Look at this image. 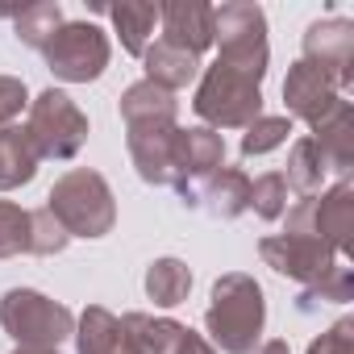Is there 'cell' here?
I'll return each mask as SVG.
<instances>
[{
  "mask_svg": "<svg viewBox=\"0 0 354 354\" xmlns=\"http://www.w3.org/2000/svg\"><path fill=\"white\" fill-rule=\"evenodd\" d=\"M267 325V300L254 275L230 271L213 283L209 308H205V329L209 346L221 354H250L259 346V333Z\"/></svg>",
  "mask_w": 354,
  "mask_h": 354,
  "instance_id": "cell-1",
  "label": "cell"
},
{
  "mask_svg": "<svg viewBox=\"0 0 354 354\" xmlns=\"http://www.w3.org/2000/svg\"><path fill=\"white\" fill-rule=\"evenodd\" d=\"M46 209L67 230V238H104L117 225L113 188L100 171H88V167H75L63 180H55Z\"/></svg>",
  "mask_w": 354,
  "mask_h": 354,
  "instance_id": "cell-2",
  "label": "cell"
},
{
  "mask_svg": "<svg viewBox=\"0 0 354 354\" xmlns=\"http://www.w3.org/2000/svg\"><path fill=\"white\" fill-rule=\"evenodd\" d=\"M192 109L205 129H246L263 117V84L225 63H213L196 84Z\"/></svg>",
  "mask_w": 354,
  "mask_h": 354,
  "instance_id": "cell-3",
  "label": "cell"
},
{
  "mask_svg": "<svg viewBox=\"0 0 354 354\" xmlns=\"http://www.w3.org/2000/svg\"><path fill=\"white\" fill-rule=\"evenodd\" d=\"M213 42H217V63L250 75L263 84L267 75V13L250 0H230L213 9Z\"/></svg>",
  "mask_w": 354,
  "mask_h": 354,
  "instance_id": "cell-4",
  "label": "cell"
},
{
  "mask_svg": "<svg viewBox=\"0 0 354 354\" xmlns=\"http://www.w3.org/2000/svg\"><path fill=\"white\" fill-rule=\"evenodd\" d=\"M26 138L42 158L50 162H71L84 142H88V117L80 113V104L59 92V88H46L38 100H30V117H26Z\"/></svg>",
  "mask_w": 354,
  "mask_h": 354,
  "instance_id": "cell-5",
  "label": "cell"
},
{
  "mask_svg": "<svg viewBox=\"0 0 354 354\" xmlns=\"http://www.w3.org/2000/svg\"><path fill=\"white\" fill-rule=\"evenodd\" d=\"M0 329L17 346H55L75 333V313L34 288H13L0 300Z\"/></svg>",
  "mask_w": 354,
  "mask_h": 354,
  "instance_id": "cell-6",
  "label": "cell"
},
{
  "mask_svg": "<svg viewBox=\"0 0 354 354\" xmlns=\"http://www.w3.org/2000/svg\"><path fill=\"white\" fill-rule=\"evenodd\" d=\"M283 234H313L325 246L342 254H350V238H354V184L337 180L325 196H300L288 213H283Z\"/></svg>",
  "mask_w": 354,
  "mask_h": 354,
  "instance_id": "cell-7",
  "label": "cell"
},
{
  "mask_svg": "<svg viewBox=\"0 0 354 354\" xmlns=\"http://www.w3.org/2000/svg\"><path fill=\"white\" fill-rule=\"evenodd\" d=\"M42 55H46V67H50L55 80H63V84H92V80L104 75L113 46H109V34L100 26H92V21H63Z\"/></svg>",
  "mask_w": 354,
  "mask_h": 354,
  "instance_id": "cell-8",
  "label": "cell"
},
{
  "mask_svg": "<svg viewBox=\"0 0 354 354\" xmlns=\"http://www.w3.org/2000/svg\"><path fill=\"white\" fill-rule=\"evenodd\" d=\"M225 162V142L217 129H175V142H171V188L180 192V201L188 209H196V196H201V184Z\"/></svg>",
  "mask_w": 354,
  "mask_h": 354,
  "instance_id": "cell-9",
  "label": "cell"
},
{
  "mask_svg": "<svg viewBox=\"0 0 354 354\" xmlns=\"http://www.w3.org/2000/svg\"><path fill=\"white\" fill-rule=\"evenodd\" d=\"M259 259L271 267V271H279V275H288V279H296V283H317L321 275H329L342 259H337V250L333 246H325L321 238H313V234H271V238H263L259 242Z\"/></svg>",
  "mask_w": 354,
  "mask_h": 354,
  "instance_id": "cell-10",
  "label": "cell"
},
{
  "mask_svg": "<svg viewBox=\"0 0 354 354\" xmlns=\"http://www.w3.org/2000/svg\"><path fill=\"white\" fill-rule=\"evenodd\" d=\"M304 63L325 71L337 92L354 84V21L346 17H325L304 30Z\"/></svg>",
  "mask_w": 354,
  "mask_h": 354,
  "instance_id": "cell-11",
  "label": "cell"
},
{
  "mask_svg": "<svg viewBox=\"0 0 354 354\" xmlns=\"http://www.w3.org/2000/svg\"><path fill=\"white\" fill-rule=\"evenodd\" d=\"M175 117H129L125 121V146L146 184L162 188L171 184V142H175Z\"/></svg>",
  "mask_w": 354,
  "mask_h": 354,
  "instance_id": "cell-12",
  "label": "cell"
},
{
  "mask_svg": "<svg viewBox=\"0 0 354 354\" xmlns=\"http://www.w3.org/2000/svg\"><path fill=\"white\" fill-rule=\"evenodd\" d=\"M283 104H288V113L292 117H300V121H308L313 129L317 125H325L333 113H342L350 100H342V92L333 88V80L325 75V71H317L313 63H292L288 67V80H283Z\"/></svg>",
  "mask_w": 354,
  "mask_h": 354,
  "instance_id": "cell-13",
  "label": "cell"
},
{
  "mask_svg": "<svg viewBox=\"0 0 354 354\" xmlns=\"http://www.w3.org/2000/svg\"><path fill=\"white\" fill-rule=\"evenodd\" d=\"M158 26L162 42L196 59L213 46V5H205V0H167V5H158Z\"/></svg>",
  "mask_w": 354,
  "mask_h": 354,
  "instance_id": "cell-14",
  "label": "cell"
},
{
  "mask_svg": "<svg viewBox=\"0 0 354 354\" xmlns=\"http://www.w3.org/2000/svg\"><path fill=\"white\" fill-rule=\"evenodd\" d=\"M184 333L188 329L171 317H146V313L121 317V350L125 354H180Z\"/></svg>",
  "mask_w": 354,
  "mask_h": 354,
  "instance_id": "cell-15",
  "label": "cell"
},
{
  "mask_svg": "<svg viewBox=\"0 0 354 354\" xmlns=\"http://www.w3.org/2000/svg\"><path fill=\"white\" fill-rule=\"evenodd\" d=\"M196 205L209 209V217L217 221H234L250 209V175L238 171V167H217L209 180L201 184V196Z\"/></svg>",
  "mask_w": 354,
  "mask_h": 354,
  "instance_id": "cell-16",
  "label": "cell"
},
{
  "mask_svg": "<svg viewBox=\"0 0 354 354\" xmlns=\"http://www.w3.org/2000/svg\"><path fill=\"white\" fill-rule=\"evenodd\" d=\"M142 71H146V84L162 88V92H180V88H188V84L196 80L201 59L158 38V42L146 46V55H142Z\"/></svg>",
  "mask_w": 354,
  "mask_h": 354,
  "instance_id": "cell-17",
  "label": "cell"
},
{
  "mask_svg": "<svg viewBox=\"0 0 354 354\" xmlns=\"http://www.w3.org/2000/svg\"><path fill=\"white\" fill-rule=\"evenodd\" d=\"M96 13L113 17V30L125 46V55H133V59L146 55L154 26H158V5H150V0H121V5H96Z\"/></svg>",
  "mask_w": 354,
  "mask_h": 354,
  "instance_id": "cell-18",
  "label": "cell"
},
{
  "mask_svg": "<svg viewBox=\"0 0 354 354\" xmlns=\"http://www.w3.org/2000/svg\"><path fill=\"white\" fill-rule=\"evenodd\" d=\"M308 138L317 142V154H321L325 171H337L342 180H350V167H354V109L346 104L325 125H317Z\"/></svg>",
  "mask_w": 354,
  "mask_h": 354,
  "instance_id": "cell-19",
  "label": "cell"
},
{
  "mask_svg": "<svg viewBox=\"0 0 354 354\" xmlns=\"http://www.w3.org/2000/svg\"><path fill=\"white\" fill-rule=\"evenodd\" d=\"M75 350L80 354H117L121 350V317H113L100 304H88L75 317Z\"/></svg>",
  "mask_w": 354,
  "mask_h": 354,
  "instance_id": "cell-20",
  "label": "cell"
},
{
  "mask_svg": "<svg viewBox=\"0 0 354 354\" xmlns=\"http://www.w3.org/2000/svg\"><path fill=\"white\" fill-rule=\"evenodd\" d=\"M34 171H38V154H34L26 129H17V125L0 129V192H13V188L30 184Z\"/></svg>",
  "mask_w": 354,
  "mask_h": 354,
  "instance_id": "cell-21",
  "label": "cell"
},
{
  "mask_svg": "<svg viewBox=\"0 0 354 354\" xmlns=\"http://www.w3.org/2000/svg\"><path fill=\"white\" fill-rule=\"evenodd\" d=\"M192 292V271L184 259H154L146 267V296L158 304V308H175V304H184Z\"/></svg>",
  "mask_w": 354,
  "mask_h": 354,
  "instance_id": "cell-22",
  "label": "cell"
},
{
  "mask_svg": "<svg viewBox=\"0 0 354 354\" xmlns=\"http://www.w3.org/2000/svg\"><path fill=\"white\" fill-rule=\"evenodd\" d=\"M325 162H321V154H317V142L304 133V138H296L292 142V154H288V175H283V184L296 192V196H317L321 192V184H325Z\"/></svg>",
  "mask_w": 354,
  "mask_h": 354,
  "instance_id": "cell-23",
  "label": "cell"
},
{
  "mask_svg": "<svg viewBox=\"0 0 354 354\" xmlns=\"http://www.w3.org/2000/svg\"><path fill=\"white\" fill-rule=\"evenodd\" d=\"M59 26H63L59 0H38V5L13 13V34H17V42L30 46V50H46V42L59 34Z\"/></svg>",
  "mask_w": 354,
  "mask_h": 354,
  "instance_id": "cell-24",
  "label": "cell"
},
{
  "mask_svg": "<svg viewBox=\"0 0 354 354\" xmlns=\"http://www.w3.org/2000/svg\"><path fill=\"white\" fill-rule=\"evenodd\" d=\"M346 300H354V267L337 263L329 275H321L317 283H308V288L300 292L296 308H300V313H313L317 304H346Z\"/></svg>",
  "mask_w": 354,
  "mask_h": 354,
  "instance_id": "cell-25",
  "label": "cell"
},
{
  "mask_svg": "<svg viewBox=\"0 0 354 354\" xmlns=\"http://www.w3.org/2000/svg\"><path fill=\"white\" fill-rule=\"evenodd\" d=\"M30 254V209L0 201V259Z\"/></svg>",
  "mask_w": 354,
  "mask_h": 354,
  "instance_id": "cell-26",
  "label": "cell"
},
{
  "mask_svg": "<svg viewBox=\"0 0 354 354\" xmlns=\"http://www.w3.org/2000/svg\"><path fill=\"white\" fill-rule=\"evenodd\" d=\"M250 209L263 221H279L288 213V184H283L279 171H267L259 180H250Z\"/></svg>",
  "mask_w": 354,
  "mask_h": 354,
  "instance_id": "cell-27",
  "label": "cell"
},
{
  "mask_svg": "<svg viewBox=\"0 0 354 354\" xmlns=\"http://www.w3.org/2000/svg\"><path fill=\"white\" fill-rule=\"evenodd\" d=\"M292 133V117H259L254 125H246L242 133V158H259L275 146H283Z\"/></svg>",
  "mask_w": 354,
  "mask_h": 354,
  "instance_id": "cell-28",
  "label": "cell"
},
{
  "mask_svg": "<svg viewBox=\"0 0 354 354\" xmlns=\"http://www.w3.org/2000/svg\"><path fill=\"white\" fill-rule=\"evenodd\" d=\"M67 230L50 217V209H34L30 213V254H63L67 250Z\"/></svg>",
  "mask_w": 354,
  "mask_h": 354,
  "instance_id": "cell-29",
  "label": "cell"
},
{
  "mask_svg": "<svg viewBox=\"0 0 354 354\" xmlns=\"http://www.w3.org/2000/svg\"><path fill=\"white\" fill-rule=\"evenodd\" d=\"M21 109H30V92H26V80L17 75H0V129H9Z\"/></svg>",
  "mask_w": 354,
  "mask_h": 354,
  "instance_id": "cell-30",
  "label": "cell"
},
{
  "mask_svg": "<svg viewBox=\"0 0 354 354\" xmlns=\"http://www.w3.org/2000/svg\"><path fill=\"white\" fill-rule=\"evenodd\" d=\"M308 354H354V321L342 317L337 325H329V329L308 346Z\"/></svg>",
  "mask_w": 354,
  "mask_h": 354,
  "instance_id": "cell-31",
  "label": "cell"
},
{
  "mask_svg": "<svg viewBox=\"0 0 354 354\" xmlns=\"http://www.w3.org/2000/svg\"><path fill=\"white\" fill-rule=\"evenodd\" d=\"M180 354H217L213 346H209V337H201V333H184V346H180Z\"/></svg>",
  "mask_w": 354,
  "mask_h": 354,
  "instance_id": "cell-32",
  "label": "cell"
},
{
  "mask_svg": "<svg viewBox=\"0 0 354 354\" xmlns=\"http://www.w3.org/2000/svg\"><path fill=\"white\" fill-rule=\"evenodd\" d=\"M250 354H292V346H288L283 337H271V342H263V346H254Z\"/></svg>",
  "mask_w": 354,
  "mask_h": 354,
  "instance_id": "cell-33",
  "label": "cell"
},
{
  "mask_svg": "<svg viewBox=\"0 0 354 354\" xmlns=\"http://www.w3.org/2000/svg\"><path fill=\"white\" fill-rule=\"evenodd\" d=\"M13 354H59L55 346H17Z\"/></svg>",
  "mask_w": 354,
  "mask_h": 354,
  "instance_id": "cell-34",
  "label": "cell"
},
{
  "mask_svg": "<svg viewBox=\"0 0 354 354\" xmlns=\"http://www.w3.org/2000/svg\"><path fill=\"white\" fill-rule=\"evenodd\" d=\"M117 354H125V350H117Z\"/></svg>",
  "mask_w": 354,
  "mask_h": 354,
  "instance_id": "cell-35",
  "label": "cell"
}]
</instances>
